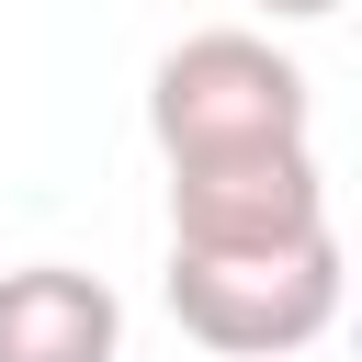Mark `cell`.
<instances>
[{"mask_svg":"<svg viewBox=\"0 0 362 362\" xmlns=\"http://www.w3.org/2000/svg\"><path fill=\"white\" fill-rule=\"evenodd\" d=\"M249 11H260V23H328L339 0H249Z\"/></svg>","mask_w":362,"mask_h":362,"instance_id":"5","label":"cell"},{"mask_svg":"<svg viewBox=\"0 0 362 362\" xmlns=\"http://www.w3.org/2000/svg\"><path fill=\"white\" fill-rule=\"evenodd\" d=\"M272 238H328L317 136L305 147H249V158H181L170 170V249H272Z\"/></svg>","mask_w":362,"mask_h":362,"instance_id":"3","label":"cell"},{"mask_svg":"<svg viewBox=\"0 0 362 362\" xmlns=\"http://www.w3.org/2000/svg\"><path fill=\"white\" fill-rule=\"evenodd\" d=\"M170 317L226 362H294L339 317V226L272 249H170Z\"/></svg>","mask_w":362,"mask_h":362,"instance_id":"2","label":"cell"},{"mask_svg":"<svg viewBox=\"0 0 362 362\" xmlns=\"http://www.w3.org/2000/svg\"><path fill=\"white\" fill-rule=\"evenodd\" d=\"M147 136L158 158H249V147H305L317 136V90L305 68L249 34V23H215V34H181L158 68H147Z\"/></svg>","mask_w":362,"mask_h":362,"instance_id":"1","label":"cell"},{"mask_svg":"<svg viewBox=\"0 0 362 362\" xmlns=\"http://www.w3.org/2000/svg\"><path fill=\"white\" fill-rule=\"evenodd\" d=\"M0 362H124V305L79 260L0 272Z\"/></svg>","mask_w":362,"mask_h":362,"instance_id":"4","label":"cell"}]
</instances>
